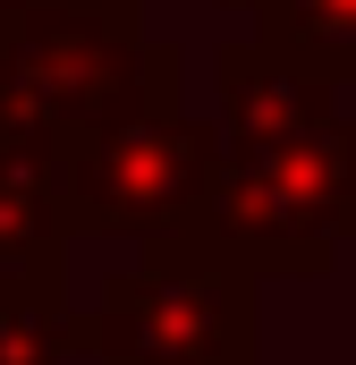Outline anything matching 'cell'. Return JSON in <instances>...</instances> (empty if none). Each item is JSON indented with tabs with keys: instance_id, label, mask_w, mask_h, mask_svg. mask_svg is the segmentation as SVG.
<instances>
[{
	"instance_id": "1",
	"label": "cell",
	"mask_w": 356,
	"mask_h": 365,
	"mask_svg": "<svg viewBox=\"0 0 356 365\" xmlns=\"http://www.w3.org/2000/svg\"><path fill=\"white\" fill-rule=\"evenodd\" d=\"M187 51L145 43V0H17L0 9V128L85 136L136 110H178Z\"/></svg>"
},
{
	"instance_id": "2",
	"label": "cell",
	"mask_w": 356,
	"mask_h": 365,
	"mask_svg": "<svg viewBox=\"0 0 356 365\" xmlns=\"http://www.w3.org/2000/svg\"><path fill=\"white\" fill-rule=\"evenodd\" d=\"M204 230L246 255L255 280H323L340 238H356V119L331 110L263 145H229Z\"/></svg>"
},
{
	"instance_id": "3",
	"label": "cell",
	"mask_w": 356,
	"mask_h": 365,
	"mask_svg": "<svg viewBox=\"0 0 356 365\" xmlns=\"http://www.w3.org/2000/svg\"><path fill=\"white\" fill-rule=\"evenodd\" d=\"M93 365H255V264L204 221L145 238V264L85 314Z\"/></svg>"
},
{
	"instance_id": "4",
	"label": "cell",
	"mask_w": 356,
	"mask_h": 365,
	"mask_svg": "<svg viewBox=\"0 0 356 365\" xmlns=\"http://www.w3.org/2000/svg\"><path fill=\"white\" fill-rule=\"evenodd\" d=\"M229 136L195 128L187 110H136L60 145V221L68 238H162L204 221Z\"/></svg>"
},
{
	"instance_id": "5",
	"label": "cell",
	"mask_w": 356,
	"mask_h": 365,
	"mask_svg": "<svg viewBox=\"0 0 356 365\" xmlns=\"http://www.w3.org/2000/svg\"><path fill=\"white\" fill-rule=\"evenodd\" d=\"M212 86H221V136L229 145H263V136H288V128H314L340 110V86L323 68H305L297 51L280 43H229L212 60Z\"/></svg>"
},
{
	"instance_id": "6",
	"label": "cell",
	"mask_w": 356,
	"mask_h": 365,
	"mask_svg": "<svg viewBox=\"0 0 356 365\" xmlns=\"http://www.w3.org/2000/svg\"><path fill=\"white\" fill-rule=\"evenodd\" d=\"M60 145L0 128V264H60Z\"/></svg>"
},
{
	"instance_id": "7",
	"label": "cell",
	"mask_w": 356,
	"mask_h": 365,
	"mask_svg": "<svg viewBox=\"0 0 356 365\" xmlns=\"http://www.w3.org/2000/svg\"><path fill=\"white\" fill-rule=\"evenodd\" d=\"M85 314L68 306L60 264H0V365H77Z\"/></svg>"
},
{
	"instance_id": "8",
	"label": "cell",
	"mask_w": 356,
	"mask_h": 365,
	"mask_svg": "<svg viewBox=\"0 0 356 365\" xmlns=\"http://www.w3.org/2000/svg\"><path fill=\"white\" fill-rule=\"evenodd\" d=\"M246 9H255V34L263 43L297 51L331 86L356 77V0H246Z\"/></svg>"
},
{
	"instance_id": "9",
	"label": "cell",
	"mask_w": 356,
	"mask_h": 365,
	"mask_svg": "<svg viewBox=\"0 0 356 365\" xmlns=\"http://www.w3.org/2000/svg\"><path fill=\"white\" fill-rule=\"evenodd\" d=\"M221 9H246V0H221Z\"/></svg>"
},
{
	"instance_id": "10",
	"label": "cell",
	"mask_w": 356,
	"mask_h": 365,
	"mask_svg": "<svg viewBox=\"0 0 356 365\" xmlns=\"http://www.w3.org/2000/svg\"><path fill=\"white\" fill-rule=\"evenodd\" d=\"M0 9H17V0H0Z\"/></svg>"
}]
</instances>
